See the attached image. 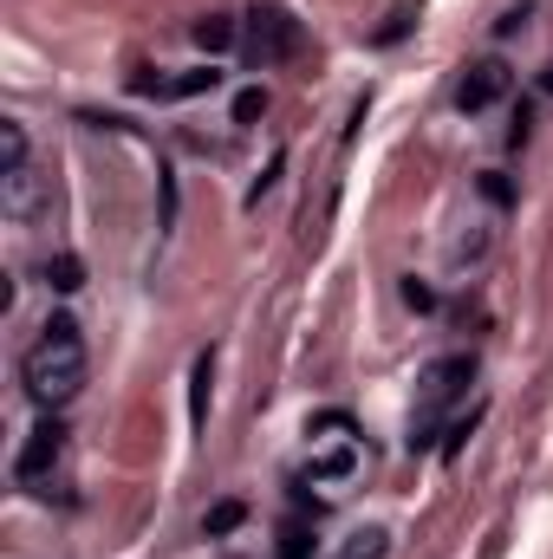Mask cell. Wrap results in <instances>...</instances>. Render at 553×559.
I'll return each instance as SVG.
<instances>
[{
  "mask_svg": "<svg viewBox=\"0 0 553 559\" xmlns=\"http://www.w3.org/2000/svg\"><path fill=\"white\" fill-rule=\"evenodd\" d=\"M209 384H215V352H202L196 371H189V423H196V429L209 423Z\"/></svg>",
  "mask_w": 553,
  "mask_h": 559,
  "instance_id": "8992f818",
  "label": "cell"
},
{
  "mask_svg": "<svg viewBox=\"0 0 553 559\" xmlns=\"http://www.w3.org/2000/svg\"><path fill=\"white\" fill-rule=\"evenodd\" d=\"M411 20H416V7H411V0H404V7H398V13H391V20H385L378 33H372V39H378V46H398V39L411 33Z\"/></svg>",
  "mask_w": 553,
  "mask_h": 559,
  "instance_id": "2e32d148",
  "label": "cell"
},
{
  "mask_svg": "<svg viewBox=\"0 0 553 559\" xmlns=\"http://www.w3.org/2000/svg\"><path fill=\"white\" fill-rule=\"evenodd\" d=\"M541 92H553V66H548V72H541Z\"/></svg>",
  "mask_w": 553,
  "mask_h": 559,
  "instance_id": "603a6c76",
  "label": "cell"
},
{
  "mask_svg": "<svg viewBox=\"0 0 553 559\" xmlns=\"http://www.w3.org/2000/svg\"><path fill=\"white\" fill-rule=\"evenodd\" d=\"M521 20H528V13H521V7H508V13H502V20H495V33H502V39H508V33H521Z\"/></svg>",
  "mask_w": 553,
  "mask_h": 559,
  "instance_id": "7402d4cb",
  "label": "cell"
},
{
  "mask_svg": "<svg viewBox=\"0 0 553 559\" xmlns=\"http://www.w3.org/2000/svg\"><path fill=\"white\" fill-rule=\"evenodd\" d=\"M313 554V527H306V521H286V527H280V554L274 559H306Z\"/></svg>",
  "mask_w": 553,
  "mask_h": 559,
  "instance_id": "4fadbf2b",
  "label": "cell"
},
{
  "mask_svg": "<svg viewBox=\"0 0 553 559\" xmlns=\"http://www.w3.org/2000/svg\"><path fill=\"white\" fill-rule=\"evenodd\" d=\"M482 195H489L495 209H508V202H515V182H508L502 169H489V176H482Z\"/></svg>",
  "mask_w": 553,
  "mask_h": 559,
  "instance_id": "d6986e66",
  "label": "cell"
},
{
  "mask_svg": "<svg viewBox=\"0 0 553 559\" xmlns=\"http://www.w3.org/2000/svg\"><path fill=\"white\" fill-rule=\"evenodd\" d=\"M502 92H508V66H502V59H475V66L462 72V85H456V105H462V111H489Z\"/></svg>",
  "mask_w": 553,
  "mask_h": 559,
  "instance_id": "277c9868",
  "label": "cell"
},
{
  "mask_svg": "<svg viewBox=\"0 0 553 559\" xmlns=\"http://www.w3.org/2000/svg\"><path fill=\"white\" fill-rule=\"evenodd\" d=\"M469 429H475V411L462 423H449V442H443V455H462V442H469Z\"/></svg>",
  "mask_w": 553,
  "mask_h": 559,
  "instance_id": "ffe728a7",
  "label": "cell"
},
{
  "mask_svg": "<svg viewBox=\"0 0 553 559\" xmlns=\"http://www.w3.org/2000/svg\"><path fill=\"white\" fill-rule=\"evenodd\" d=\"M59 449H66V423L39 417V423H33V436H26V449H20V481H26V488H39V481H46V468L59 462Z\"/></svg>",
  "mask_w": 553,
  "mask_h": 559,
  "instance_id": "3957f363",
  "label": "cell"
},
{
  "mask_svg": "<svg viewBox=\"0 0 553 559\" xmlns=\"http://www.w3.org/2000/svg\"><path fill=\"white\" fill-rule=\"evenodd\" d=\"M261 118H268V92H261V85L235 92V124H261Z\"/></svg>",
  "mask_w": 553,
  "mask_h": 559,
  "instance_id": "5bb4252c",
  "label": "cell"
},
{
  "mask_svg": "<svg viewBox=\"0 0 553 559\" xmlns=\"http://www.w3.org/2000/svg\"><path fill=\"white\" fill-rule=\"evenodd\" d=\"M46 286H52V293H79V286H85V261H79V254H52V261H46Z\"/></svg>",
  "mask_w": 553,
  "mask_h": 559,
  "instance_id": "30bf717a",
  "label": "cell"
},
{
  "mask_svg": "<svg viewBox=\"0 0 553 559\" xmlns=\"http://www.w3.org/2000/svg\"><path fill=\"white\" fill-rule=\"evenodd\" d=\"M299 46H306V33H299V20H293L280 0H261V7L248 13V52H255V66L293 59Z\"/></svg>",
  "mask_w": 553,
  "mask_h": 559,
  "instance_id": "7a4b0ae2",
  "label": "cell"
},
{
  "mask_svg": "<svg viewBox=\"0 0 553 559\" xmlns=\"http://www.w3.org/2000/svg\"><path fill=\"white\" fill-rule=\"evenodd\" d=\"M189 33H196L202 52H228V46H235V20H228V13H209V20H196Z\"/></svg>",
  "mask_w": 553,
  "mask_h": 559,
  "instance_id": "ba28073f",
  "label": "cell"
},
{
  "mask_svg": "<svg viewBox=\"0 0 553 559\" xmlns=\"http://www.w3.org/2000/svg\"><path fill=\"white\" fill-rule=\"evenodd\" d=\"M0 182H7V195H0V202H7V215H33V209H39V182H33L26 169H7Z\"/></svg>",
  "mask_w": 553,
  "mask_h": 559,
  "instance_id": "52a82bcc",
  "label": "cell"
},
{
  "mask_svg": "<svg viewBox=\"0 0 553 559\" xmlns=\"http://www.w3.org/2000/svg\"><path fill=\"white\" fill-rule=\"evenodd\" d=\"M469 378H475V358H469V352H456V358H436V365L423 371V411L449 404V397H456Z\"/></svg>",
  "mask_w": 553,
  "mask_h": 559,
  "instance_id": "5b68a950",
  "label": "cell"
},
{
  "mask_svg": "<svg viewBox=\"0 0 553 559\" xmlns=\"http://www.w3.org/2000/svg\"><path fill=\"white\" fill-rule=\"evenodd\" d=\"M385 554H391V534L385 527H365V534L345 540V559H385Z\"/></svg>",
  "mask_w": 553,
  "mask_h": 559,
  "instance_id": "7c38bea8",
  "label": "cell"
},
{
  "mask_svg": "<svg viewBox=\"0 0 553 559\" xmlns=\"http://www.w3.org/2000/svg\"><path fill=\"white\" fill-rule=\"evenodd\" d=\"M0 163L7 169H26V131L20 124H0Z\"/></svg>",
  "mask_w": 553,
  "mask_h": 559,
  "instance_id": "9a60e30c",
  "label": "cell"
},
{
  "mask_svg": "<svg viewBox=\"0 0 553 559\" xmlns=\"http://www.w3.org/2000/svg\"><path fill=\"white\" fill-rule=\"evenodd\" d=\"M306 436H352V417L345 411H319V417L306 423Z\"/></svg>",
  "mask_w": 553,
  "mask_h": 559,
  "instance_id": "ac0fdd59",
  "label": "cell"
},
{
  "mask_svg": "<svg viewBox=\"0 0 553 559\" xmlns=\"http://www.w3.org/2000/svg\"><path fill=\"white\" fill-rule=\"evenodd\" d=\"M404 306H416V312H430V306H436V293H430L423 280H404Z\"/></svg>",
  "mask_w": 553,
  "mask_h": 559,
  "instance_id": "44dd1931",
  "label": "cell"
},
{
  "mask_svg": "<svg viewBox=\"0 0 553 559\" xmlns=\"http://www.w3.org/2000/svg\"><path fill=\"white\" fill-rule=\"evenodd\" d=\"M242 521H248V508H242V501H215V508H209V521H202V534H215V540H222V534H235Z\"/></svg>",
  "mask_w": 553,
  "mask_h": 559,
  "instance_id": "8fae6325",
  "label": "cell"
},
{
  "mask_svg": "<svg viewBox=\"0 0 553 559\" xmlns=\"http://www.w3.org/2000/svg\"><path fill=\"white\" fill-rule=\"evenodd\" d=\"M222 85V72L215 66H196V72H176L169 85H163V98H202V92H215Z\"/></svg>",
  "mask_w": 553,
  "mask_h": 559,
  "instance_id": "9c48e42d",
  "label": "cell"
},
{
  "mask_svg": "<svg viewBox=\"0 0 553 559\" xmlns=\"http://www.w3.org/2000/svg\"><path fill=\"white\" fill-rule=\"evenodd\" d=\"M26 397L39 404V411H59L66 397H79V384H85V345H79V319L72 312H52L46 319V338L26 352Z\"/></svg>",
  "mask_w": 553,
  "mask_h": 559,
  "instance_id": "6da1fadb",
  "label": "cell"
},
{
  "mask_svg": "<svg viewBox=\"0 0 553 559\" xmlns=\"http://www.w3.org/2000/svg\"><path fill=\"white\" fill-rule=\"evenodd\" d=\"M339 475H352V449H332L313 462V481H339Z\"/></svg>",
  "mask_w": 553,
  "mask_h": 559,
  "instance_id": "e0dca14e",
  "label": "cell"
}]
</instances>
